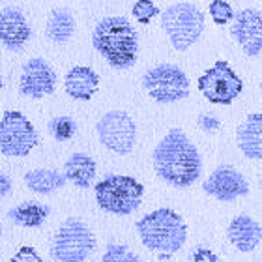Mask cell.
<instances>
[{
  "instance_id": "cell-1",
  "label": "cell",
  "mask_w": 262,
  "mask_h": 262,
  "mask_svg": "<svg viewBox=\"0 0 262 262\" xmlns=\"http://www.w3.org/2000/svg\"><path fill=\"white\" fill-rule=\"evenodd\" d=\"M154 170L163 182L174 187H187L201 176V154L191 139L174 127L158 142L152 154Z\"/></svg>"
},
{
  "instance_id": "cell-2",
  "label": "cell",
  "mask_w": 262,
  "mask_h": 262,
  "mask_svg": "<svg viewBox=\"0 0 262 262\" xmlns=\"http://www.w3.org/2000/svg\"><path fill=\"white\" fill-rule=\"evenodd\" d=\"M92 45L115 70H129L139 55V34L127 17H105L92 32Z\"/></svg>"
},
{
  "instance_id": "cell-3",
  "label": "cell",
  "mask_w": 262,
  "mask_h": 262,
  "mask_svg": "<svg viewBox=\"0 0 262 262\" xmlns=\"http://www.w3.org/2000/svg\"><path fill=\"white\" fill-rule=\"evenodd\" d=\"M142 246L159 255L180 251L187 240V225L172 208H159L137 221Z\"/></svg>"
},
{
  "instance_id": "cell-4",
  "label": "cell",
  "mask_w": 262,
  "mask_h": 262,
  "mask_svg": "<svg viewBox=\"0 0 262 262\" xmlns=\"http://www.w3.org/2000/svg\"><path fill=\"white\" fill-rule=\"evenodd\" d=\"M98 206L113 215H129L141 206L144 186L133 176L109 174L94 187Z\"/></svg>"
},
{
  "instance_id": "cell-5",
  "label": "cell",
  "mask_w": 262,
  "mask_h": 262,
  "mask_svg": "<svg viewBox=\"0 0 262 262\" xmlns=\"http://www.w3.org/2000/svg\"><path fill=\"white\" fill-rule=\"evenodd\" d=\"M161 27L176 51H187L204 32V13L189 2H176L161 13Z\"/></svg>"
},
{
  "instance_id": "cell-6",
  "label": "cell",
  "mask_w": 262,
  "mask_h": 262,
  "mask_svg": "<svg viewBox=\"0 0 262 262\" xmlns=\"http://www.w3.org/2000/svg\"><path fill=\"white\" fill-rule=\"evenodd\" d=\"M96 247L94 232L81 219L70 217L55 232L51 255L58 262H84Z\"/></svg>"
},
{
  "instance_id": "cell-7",
  "label": "cell",
  "mask_w": 262,
  "mask_h": 262,
  "mask_svg": "<svg viewBox=\"0 0 262 262\" xmlns=\"http://www.w3.org/2000/svg\"><path fill=\"white\" fill-rule=\"evenodd\" d=\"M142 88L158 103H176L189 96V79L174 64H158L142 75Z\"/></svg>"
},
{
  "instance_id": "cell-8",
  "label": "cell",
  "mask_w": 262,
  "mask_h": 262,
  "mask_svg": "<svg viewBox=\"0 0 262 262\" xmlns=\"http://www.w3.org/2000/svg\"><path fill=\"white\" fill-rule=\"evenodd\" d=\"M39 137L32 122L19 111H4L0 120V154L8 158H25L38 146Z\"/></svg>"
},
{
  "instance_id": "cell-9",
  "label": "cell",
  "mask_w": 262,
  "mask_h": 262,
  "mask_svg": "<svg viewBox=\"0 0 262 262\" xmlns=\"http://www.w3.org/2000/svg\"><path fill=\"white\" fill-rule=\"evenodd\" d=\"M199 90L210 103L230 105L244 90V81L227 60H217L199 77Z\"/></svg>"
},
{
  "instance_id": "cell-10",
  "label": "cell",
  "mask_w": 262,
  "mask_h": 262,
  "mask_svg": "<svg viewBox=\"0 0 262 262\" xmlns=\"http://www.w3.org/2000/svg\"><path fill=\"white\" fill-rule=\"evenodd\" d=\"M99 142L111 152L118 156H127L135 146L137 126L133 118L124 111H109L99 118L98 126Z\"/></svg>"
},
{
  "instance_id": "cell-11",
  "label": "cell",
  "mask_w": 262,
  "mask_h": 262,
  "mask_svg": "<svg viewBox=\"0 0 262 262\" xmlns=\"http://www.w3.org/2000/svg\"><path fill=\"white\" fill-rule=\"evenodd\" d=\"M56 88V71L45 58H30L23 66L19 92L27 98L41 99L51 96Z\"/></svg>"
},
{
  "instance_id": "cell-12",
  "label": "cell",
  "mask_w": 262,
  "mask_h": 262,
  "mask_svg": "<svg viewBox=\"0 0 262 262\" xmlns=\"http://www.w3.org/2000/svg\"><path fill=\"white\" fill-rule=\"evenodd\" d=\"M202 189L217 201L230 202L240 196H246L249 193V184L244 178V174L238 172L234 167L221 165L208 176L206 182L202 184Z\"/></svg>"
},
{
  "instance_id": "cell-13",
  "label": "cell",
  "mask_w": 262,
  "mask_h": 262,
  "mask_svg": "<svg viewBox=\"0 0 262 262\" xmlns=\"http://www.w3.org/2000/svg\"><path fill=\"white\" fill-rule=\"evenodd\" d=\"M230 34L240 43L242 51L247 56L260 55L262 51V15L260 11L246 8V10L234 13V19L230 21Z\"/></svg>"
},
{
  "instance_id": "cell-14",
  "label": "cell",
  "mask_w": 262,
  "mask_h": 262,
  "mask_svg": "<svg viewBox=\"0 0 262 262\" xmlns=\"http://www.w3.org/2000/svg\"><path fill=\"white\" fill-rule=\"evenodd\" d=\"M32 36L27 17L15 6L0 10V43L10 51H21Z\"/></svg>"
},
{
  "instance_id": "cell-15",
  "label": "cell",
  "mask_w": 262,
  "mask_h": 262,
  "mask_svg": "<svg viewBox=\"0 0 262 262\" xmlns=\"http://www.w3.org/2000/svg\"><path fill=\"white\" fill-rule=\"evenodd\" d=\"M66 94L77 101H90L99 90V75L88 66H73L64 79Z\"/></svg>"
},
{
  "instance_id": "cell-16",
  "label": "cell",
  "mask_w": 262,
  "mask_h": 262,
  "mask_svg": "<svg viewBox=\"0 0 262 262\" xmlns=\"http://www.w3.org/2000/svg\"><path fill=\"white\" fill-rule=\"evenodd\" d=\"M227 238L242 253H251L260 242V225L249 215H236L227 229Z\"/></svg>"
},
{
  "instance_id": "cell-17",
  "label": "cell",
  "mask_w": 262,
  "mask_h": 262,
  "mask_svg": "<svg viewBox=\"0 0 262 262\" xmlns=\"http://www.w3.org/2000/svg\"><path fill=\"white\" fill-rule=\"evenodd\" d=\"M236 142L247 159L258 161L262 158V115H249L236 129Z\"/></svg>"
},
{
  "instance_id": "cell-18",
  "label": "cell",
  "mask_w": 262,
  "mask_h": 262,
  "mask_svg": "<svg viewBox=\"0 0 262 262\" xmlns=\"http://www.w3.org/2000/svg\"><path fill=\"white\" fill-rule=\"evenodd\" d=\"M66 182H71L79 189H88L96 176V161L82 152L71 154L64 163Z\"/></svg>"
},
{
  "instance_id": "cell-19",
  "label": "cell",
  "mask_w": 262,
  "mask_h": 262,
  "mask_svg": "<svg viewBox=\"0 0 262 262\" xmlns=\"http://www.w3.org/2000/svg\"><path fill=\"white\" fill-rule=\"evenodd\" d=\"M25 184L30 191L39 193V195H51L56 189H62L66 186V178L58 170L34 169L25 174Z\"/></svg>"
},
{
  "instance_id": "cell-20",
  "label": "cell",
  "mask_w": 262,
  "mask_h": 262,
  "mask_svg": "<svg viewBox=\"0 0 262 262\" xmlns=\"http://www.w3.org/2000/svg\"><path fill=\"white\" fill-rule=\"evenodd\" d=\"M8 217L11 219V223L19 225V227L36 229V227H41L45 223V219L49 217V206L34 201L23 202L8 212Z\"/></svg>"
},
{
  "instance_id": "cell-21",
  "label": "cell",
  "mask_w": 262,
  "mask_h": 262,
  "mask_svg": "<svg viewBox=\"0 0 262 262\" xmlns=\"http://www.w3.org/2000/svg\"><path fill=\"white\" fill-rule=\"evenodd\" d=\"M47 38L55 43H66L68 39L75 32V19L71 15L70 10L60 8V10L51 11L49 19H47V27H45Z\"/></svg>"
},
{
  "instance_id": "cell-22",
  "label": "cell",
  "mask_w": 262,
  "mask_h": 262,
  "mask_svg": "<svg viewBox=\"0 0 262 262\" xmlns=\"http://www.w3.org/2000/svg\"><path fill=\"white\" fill-rule=\"evenodd\" d=\"M49 131L56 141L66 142L75 135L77 124L71 120L70 116H56V118H53V120L49 122Z\"/></svg>"
},
{
  "instance_id": "cell-23",
  "label": "cell",
  "mask_w": 262,
  "mask_h": 262,
  "mask_svg": "<svg viewBox=\"0 0 262 262\" xmlns=\"http://www.w3.org/2000/svg\"><path fill=\"white\" fill-rule=\"evenodd\" d=\"M101 262H141L139 255L133 253L127 246L122 244H109L105 249Z\"/></svg>"
},
{
  "instance_id": "cell-24",
  "label": "cell",
  "mask_w": 262,
  "mask_h": 262,
  "mask_svg": "<svg viewBox=\"0 0 262 262\" xmlns=\"http://www.w3.org/2000/svg\"><path fill=\"white\" fill-rule=\"evenodd\" d=\"M208 11H210V17H212V21L219 27H223V25H229L232 19H234V10H232V6L227 2V0H212L210 4H208Z\"/></svg>"
},
{
  "instance_id": "cell-25",
  "label": "cell",
  "mask_w": 262,
  "mask_h": 262,
  "mask_svg": "<svg viewBox=\"0 0 262 262\" xmlns=\"http://www.w3.org/2000/svg\"><path fill=\"white\" fill-rule=\"evenodd\" d=\"M131 13L141 25H148L154 17H158L161 13V10L154 4L152 0H137L135 4L131 6Z\"/></svg>"
},
{
  "instance_id": "cell-26",
  "label": "cell",
  "mask_w": 262,
  "mask_h": 262,
  "mask_svg": "<svg viewBox=\"0 0 262 262\" xmlns=\"http://www.w3.org/2000/svg\"><path fill=\"white\" fill-rule=\"evenodd\" d=\"M11 262H43L39 253L30 246H23L19 251L11 257Z\"/></svg>"
},
{
  "instance_id": "cell-27",
  "label": "cell",
  "mask_w": 262,
  "mask_h": 262,
  "mask_svg": "<svg viewBox=\"0 0 262 262\" xmlns=\"http://www.w3.org/2000/svg\"><path fill=\"white\" fill-rule=\"evenodd\" d=\"M196 124H199V127L202 131H206V133H215L221 127V120L215 115H201Z\"/></svg>"
},
{
  "instance_id": "cell-28",
  "label": "cell",
  "mask_w": 262,
  "mask_h": 262,
  "mask_svg": "<svg viewBox=\"0 0 262 262\" xmlns=\"http://www.w3.org/2000/svg\"><path fill=\"white\" fill-rule=\"evenodd\" d=\"M193 262H219L217 255L208 247H196L193 249Z\"/></svg>"
},
{
  "instance_id": "cell-29",
  "label": "cell",
  "mask_w": 262,
  "mask_h": 262,
  "mask_svg": "<svg viewBox=\"0 0 262 262\" xmlns=\"http://www.w3.org/2000/svg\"><path fill=\"white\" fill-rule=\"evenodd\" d=\"M11 191V180L10 176H6L2 170H0V199H4L8 193Z\"/></svg>"
},
{
  "instance_id": "cell-30",
  "label": "cell",
  "mask_w": 262,
  "mask_h": 262,
  "mask_svg": "<svg viewBox=\"0 0 262 262\" xmlns=\"http://www.w3.org/2000/svg\"><path fill=\"white\" fill-rule=\"evenodd\" d=\"M2 84H4V81H2V75H0V88H2Z\"/></svg>"
},
{
  "instance_id": "cell-31",
  "label": "cell",
  "mask_w": 262,
  "mask_h": 262,
  "mask_svg": "<svg viewBox=\"0 0 262 262\" xmlns=\"http://www.w3.org/2000/svg\"><path fill=\"white\" fill-rule=\"evenodd\" d=\"M0 234H2V223H0Z\"/></svg>"
}]
</instances>
